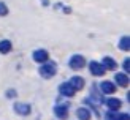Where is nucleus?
I'll return each mask as SVG.
<instances>
[{
	"instance_id": "obj_1",
	"label": "nucleus",
	"mask_w": 130,
	"mask_h": 120,
	"mask_svg": "<svg viewBox=\"0 0 130 120\" xmlns=\"http://www.w3.org/2000/svg\"><path fill=\"white\" fill-rule=\"evenodd\" d=\"M38 73H40V76L43 79H51L57 73V65L54 62H44V63H41V66L38 68Z\"/></svg>"
},
{
	"instance_id": "obj_2",
	"label": "nucleus",
	"mask_w": 130,
	"mask_h": 120,
	"mask_svg": "<svg viewBox=\"0 0 130 120\" xmlns=\"http://www.w3.org/2000/svg\"><path fill=\"white\" fill-rule=\"evenodd\" d=\"M68 65H70L71 69H81V68L86 66V59H84L83 55H79V54H75L73 57H70Z\"/></svg>"
},
{
	"instance_id": "obj_3",
	"label": "nucleus",
	"mask_w": 130,
	"mask_h": 120,
	"mask_svg": "<svg viewBox=\"0 0 130 120\" xmlns=\"http://www.w3.org/2000/svg\"><path fill=\"white\" fill-rule=\"evenodd\" d=\"M54 114L59 120H67L68 118V104H57L54 107Z\"/></svg>"
},
{
	"instance_id": "obj_4",
	"label": "nucleus",
	"mask_w": 130,
	"mask_h": 120,
	"mask_svg": "<svg viewBox=\"0 0 130 120\" xmlns=\"http://www.w3.org/2000/svg\"><path fill=\"white\" fill-rule=\"evenodd\" d=\"M99 88H100V93H103V95H113L116 92V84L109 82V81H103L99 85Z\"/></svg>"
},
{
	"instance_id": "obj_5",
	"label": "nucleus",
	"mask_w": 130,
	"mask_h": 120,
	"mask_svg": "<svg viewBox=\"0 0 130 120\" xmlns=\"http://www.w3.org/2000/svg\"><path fill=\"white\" fill-rule=\"evenodd\" d=\"M34 60L37 63H44V62H48L49 60V54H48V51L46 49H37L34 51Z\"/></svg>"
},
{
	"instance_id": "obj_6",
	"label": "nucleus",
	"mask_w": 130,
	"mask_h": 120,
	"mask_svg": "<svg viewBox=\"0 0 130 120\" xmlns=\"http://www.w3.org/2000/svg\"><path fill=\"white\" fill-rule=\"evenodd\" d=\"M14 112L19 114V115H22V117H25V115H29L32 112V107L27 103H14Z\"/></svg>"
},
{
	"instance_id": "obj_7",
	"label": "nucleus",
	"mask_w": 130,
	"mask_h": 120,
	"mask_svg": "<svg viewBox=\"0 0 130 120\" xmlns=\"http://www.w3.org/2000/svg\"><path fill=\"white\" fill-rule=\"evenodd\" d=\"M89 71L94 76H103L106 73V69L103 68L102 63H99V62H89Z\"/></svg>"
},
{
	"instance_id": "obj_8",
	"label": "nucleus",
	"mask_w": 130,
	"mask_h": 120,
	"mask_svg": "<svg viewBox=\"0 0 130 120\" xmlns=\"http://www.w3.org/2000/svg\"><path fill=\"white\" fill-rule=\"evenodd\" d=\"M59 92H60V95H63V97H73V95L76 93L75 92V88L73 87H71L70 84H68V82H62V84L59 85Z\"/></svg>"
},
{
	"instance_id": "obj_9",
	"label": "nucleus",
	"mask_w": 130,
	"mask_h": 120,
	"mask_svg": "<svg viewBox=\"0 0 130 120\" xmlns=\"http://www.w3.org/2000/svg\"><path fill=\"white\" fill-rule=\"evenodd\" d=\"M68 84L75 88V92H78V90H81V88L84 87V79L81 78V76H73V78L68 81Z\"/></svg>"
},
{
	"instance_id": "obj_10",
	"label": "nucleus",
	"mask_w": 130,
	"mask_h": 120,
	"mask_svg": "<svg viewBox=\"0 0 130 120\" xmlns=\"http://www.w3.org/2000/svg\"><path fill=\"white\" fill-rule=\"evenodd\" d=\"M106 106H108V109H109V111L118 112V111L121 109L122 103H121V100H118V98H109V100H106Z\"/></svg>"
},
{
	"instance_id": "obj_11",
	"label": "nucleus",
	"mask_w": 130,
	"mask_h": 120,
	"mask_svg": "<svg viewBox=\"0 0 130 120\" xmlns=\"http://www.w3.org/2000/svg\"><path fill=\"white\" fill-rule=\"evenodd\" d=\"M114 81H116V84L121 85V87H127L128 85V74L125 73H118L114 76Z\"/></svg>"
},
{
	"instance_id": "obj_12",
	"label": "nucleus",
	"mask_w": 130,
	"mask_h": 120,
	"mask_svg": "<svg viewBox=\"0 0 130 120\" xmlns=\"http://www.w3.org/2000/svg\"><path fill=\"white\" fill-rule=\"evenodd\" d=\"M102 66L105 69H116V68H118V63H116V60L111 59V57H103Z\"/></svg>"
},
{
	"instance_id": "obj_13",
	"label": "nucleus",
	"mask_w": 130,
	"mask_h": 120,
	"mask_svg": "<svg viewBox=\"0 0 130 120\" xmlns=\"http://www.w3.org/2000/svg\"><path fill=\"white\" fill-rule=\"evenodd\" d=\"M76 117L78 120H90V111L87 107H79L76 111Z\"/></svg>"
},
{
	"instance_id": "obj_14",
	"label": "nucleus",
	"mask_w": 130,
	"mask_h": 120,
	"mask_svg": "<svg viewBox=\"0 0 130 120\" xmlns=\"http://www.w3.org/2000/svg\"><path fill=\"white\" fill-rule=\"evenodd\" d=\"M13 49V44L10 40H2L0 41V54H10V51Z\"/></svg>"
},
{
	"instance_id": "obj_15",
	"label": "nucleus",
	"mask_w": 130,
	"mask_h": 120,
	"mask_svg": "<svg viewBox=\"0 0 130 120\" xmlns=\"http://www.w3.org/2000/svg\"><path fill=\"white\" fill-rule=\"evenodd\" d=\"M119 47H121L122 51H125V52L130 49V38H128V36H122V38H121V41H119Z\"/></svg>"
},
{
	"instance_id": "obj_16",
	"label": "nucleus",
	"mask_w": 130,
	"mask_h": 120,
	"mask_svg": "<svg viewBox=\"0 0 130 120\" xmlns=\"http://www.w3.org/2000/svg\"><path fill=\"white\" fill-rule=\"evenodd\" d=\"M105 120H119V114L114 111H108L105 114Z\"/></svg>"
},
{
	"instance_id": "obj_17",
	"label": "nucleus",
	"mask_w": 130,
	"mask_h": 120,
	"mask_svg": "<svg viewBox=\"0 0 130 120\" xmlns=\"http://www.w3.org/2000/svg\"><path fill=\"white\" fill-rule=\"evenodd\" d=\"M6 14H8V6H6L3 2H0V16H6Z\"/></svg>"
},
{
	"instance_id": "obj_18",
	"label": "nucleus",
	"mask_w": 130,
	"mask_h": 120,
	"mask_svg": "<svg viewBox=\"0 0 130 120\" xmlns=\"http://www.w3.org/2000/svg\"><path fill=\"white\" fill-rule=\"evenodd\" d=\"M128 65H130V60H128V57L124 60V63H122V68H124V71H125V74H128V71H130V68H128Z\"/></svg>"
},
{
	"instance_id": "obj_19",
	"label": "nucleus",
	"mask_w": 130,
	"mask_h": 120,
	"mask_svg": "<svg viewBox=\"0 0 130 120\" xmlns=\"http://www.w3.org/2000/svg\"><path fill=\"white\" fill-rule=\"evenodd\" d=\"M6 97H8V98H16V90H8Z\"/></svg>"
},
{
	"instance_id": "obj_20",
	"label": "nucleus",
	"mask_w": 130,
	"mask_h": 120,
	"mask_svg": "<svg viewBox=\"0 0 130 120\" xmlns=\"http://www.w3.org/2000/svg\"><path fill=\"white\" fill-rule=\"evenodd\" d=\"M119 120H128V114H119Z\"/></svg>"
},
{
	"instance_id": "obj_21",
	"label": "nucleus",
	"mask_w": 130,
	"mask_h": 120,
	"mask_svg": "<svg viewBox=\"0 0 130 120\" xmlns=\"http://www.w3.org/2000/svg\"><path fill=\"white\" fill-rule=\"evenodd\" d=\"M41 2H43L44 6H48V5H49V0H41Z\"/></svg>"
}]
</instances>
